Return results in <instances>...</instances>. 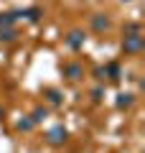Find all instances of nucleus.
<instances>
[{"mask_svg": "<svg viewBox=\"0 0 145 153\" xmlns=\"http://www.w3.org/2000/svg\"><path fill=\"white\" fill-rule=\"evenodd\" d=\"M64 138H66V130H64V128H54V130L48 133V143H54V146L64 143Z\"/></svg>", "mask_w": 145, "mask_h": 153, "instance_id": "obj_2", "label": "nucleus"}, {"mask_svg": "<svg viewBox=\"0 0 145 153\" xmlns=\"http://www.w3.org/2000/svg\"><path fill=\"white\" fill-rule=\"evenodd\" d=\"M132 105V94H117V107H130Z\"/></svg>", "mask_w": 145, "mask_h": 153, "instance_id": "obj_6", "label": "nucleus"}, {"mask_svg": "<svg viewBox=\"0 0 145 153\" xmlns=\"http://www.w3.org/2000/svg\"><path fill=\"white\" fill-rule=\"evenodd\" d=\"M18 128H21V130H31V128H33V120H21V123H18Z\"/></svg>", "mask_w": 145, "mask_h": 153, "instance_id": "obj_11", "label": "nucleus"}, {"mask_svg": "<svg viewBox=\"0 0 145 153\" xmlns=\"http://www.w3.org/2000/svg\"><path fill=\"white\" fill-rule=\"evenodd\" d=\"M13 21H16L13 13H0V28L3 26H13Z\"/></svg>", "mask_w": 145, "mask_h": 153, "instance_id": "obj_8", "label": "nucleus"}, {"mask_svg": "<svg viewBox=\"0 0 145 153\" xmlns=\"http://www.w3.org/2000/svg\"><path fill=\"white\" fill-rule=\"evenodd\" d=\"M46 94H48V100H51V102H61V97H59V92H56V89H46Z\"/></svg>", "mask_w": 145, "mask_h": 153, "instance_id": "obj_9", "label": "nucleus"}, {"mask_svg": "<svg viewBox=\"0 0 145 153\" xmlns=\"http://www.w3.org/2000/svg\"><path fill=\"white\" fill-rule=\"evenodd\" d=\"M0 115H3V112H0Z\"/></svg>", "mask_w": 145, "mask_h": 153, "instance_id": "obj_13", "label": "nucleus"}, {"mask_svg": "<svg viewBox=\"0 0 145 153\" xmlns=\"http://www.w3.org/2000/svg\"><path fill=\"white\" fill-rule=\"evenodd\" d=\"M43 117H46V110H41V107H38L36 112H33V123H41Z\"/></svg>", "mask_w": 145, "mask_h": 153, "instance_id": "obj_10", "label": "nucleus"}, {"mask_svg": "<svg viewBox=\"0 0 145 153\" xmlns=\"http://www.w3.org/2000/svg\"><path fill=\"white\" fill-rule=\"evenodd\" d=\"M66 41H69V46H71V49H79V46L84 44V33H81V31H71Z\"/></svg>", "mask_w": 145, "mask_h": 153, "instance_id": "obj_4", "label": "nucleus"}, {"mask_svg": "<svg viewBox=\"0 0 145 153\" xmlns=\"http://www.w3.org/2000/svg\"><path fill=\"white\" fill-rule=\"evenodd\" d=\"M38 13H41L38 8H31V10H28V18H31V21H38Z\"/></svg>", "mask_w": 145, "mask_h": 153, "instance_id": "obj_12", "label": "nucleus"}, {"mask_svg": "<svg viewBox=\"0 0 145 153\" xmlns=\"http://www.w3.org/2000/svg\"><path fill=\"white\" fill-rule=\"evenodd\" d=\"M125 51H130V54H135V51L143 49V36L140 33H130V36H125Z\"/></svg>", "mask_w": 145, "mask_h": 153, "instance_id": "obj_1", "label": "nucleus"}, {"mask_svg": "<svg viewBox=\"0 0 145 153\" xmlns=\"http://www.w3.org/2000/svg\"><path fill=\"white\" fill-rule=\"evenodd\" d=\"M64 74L69 76L71 82H76V79L81 76V66H79V64H66V66H64Z\"/></svg>", "mask_w": 145, "mask_h": 153, "instance_id": "obj_3", "label": "nucleus"}, {"mask_svg": "<svg viewBox=\"0 0 145 153\" xmlns=\"http://www.w3.org/2000/svg\"><path fill=\"white\" fill-rule=\"evenodd\" d=\"M13 38H16L13 28H0V41H13Z\"/></svg>", "mask_w": 145, "mask_h": 153, "instance_id": "obj_7", "label": "nucleus"}, {"mask_svg": "<svg viewBox=\"0 0 145 153\" xmlns=\"http://www.w3.org/2000/svg\"><path fill=\"white\" fill-rule=\"evenodd\" d=\"M92 23H94V28H97V31H104V28H109V21H107V18H102V16H97Z\"/></svg>", "mask_w": 145, "mask_h": 153, "instance_id": "obj_5", "label": "nucleus"}]
</instances>
